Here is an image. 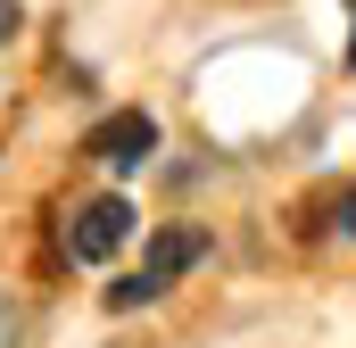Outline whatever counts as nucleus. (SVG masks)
Segmentation results:
<instances>
[{
    "mask_svg": "<svg viewBox=\"0 0 356 348\" xmlns=\"http://www.w3.org/2000/svg\"><path fill=\"white\" fill-rule=\"evenodd\" d=\"M199 258H207V232H199V224H158V232H149V258H141V274H124V282L108 290V307H116V315L158 307V299H166V290H175V282H182Z\"/></svg>",
    "mask_w": 356,
    "mask_h": 348,
    "instance_id": "1",
    "label": "nucleus"
},
{
    "mask_svg": "<svg viewBox=\"0 0 356 348\" xmlns=\"http://www.w3.org/2000/svg\"><path fill=\"white\" fill-rule=\"evenodd\" d=\"M124 241H133V199H116V191H99L67 216V258L75 265H108Z\"/></svg>",
    "mask_w": 356,
    "mask_h": 348,
    "instance_id": "2",
    "label": "nucleus"
},
{
    "mask_svg": "<svg viewBox=\"0 0 356 348\" xmlns=\"http://www.w3.org/2000/svg\"><path fill=\"white\" fill-rule=\"evenodd\" d=\"M149 150H158V116L149 108H116V116H99L83 133V158H99L108 174H133Z\"/></svg>",
    "mask_w": 356,
    "mask_h": 348,
    "instance_id": "3",
    "label": "nucleus"
},
{
    "mask_svg": "<svg viewBox=\"0 0 356 348\" xmlns=\"http://www.w3.org/2000/svg\"><path fill=\"white\" fill-rule=\"evenodd\" d=\"M340 232H348V241H356V182H348V191H340Z\"/></svg>",
    "mask_w": 356,
    "mask_h": 348,
    "instance_id": "4",
    "label": "nucleus"
},
{
    "mask_svg": "<svg viewBox=\"0 0 356 348\" xmlns=\"http://www.w3.org/2000/svg\"><path fill=\"white\" fill-rule=\"evenodd\" d=\"M17 25H25V8H17V0H0V42H8Z\"/></svg>",
    "mask_w": 356,
    "mask_h": 348,
    "instance_id": "5",
    "label": "nucleus"
},
{
    "mask_svg": "<svg viewBox=\"0 0 356 348\" xmlns=\"http://www.w3.org/2000/svg\"><path fill=\"white\" fill-rule=\"evenodd\" d=\"M348 67H356V42H348Z\"/></svg>",
    "mask_w": 356,
    "mask_h": 348,
    "instance_id": "6",
    "label": "nucleus"
}]
</instances>
